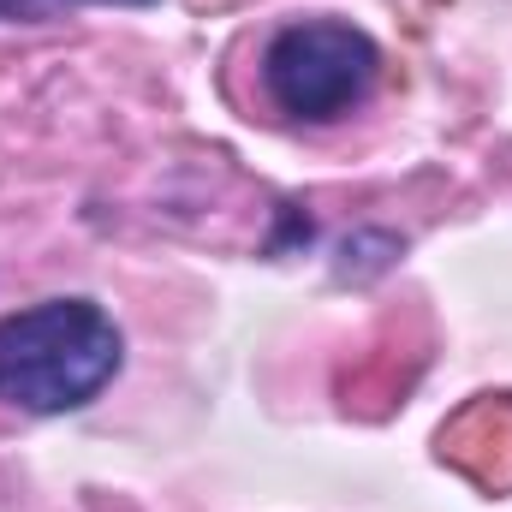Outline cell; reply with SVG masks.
<instances>
[{
  "instance_id": "1",
  "label": "cell",
  "mask_w": 512,
  "mask_h": 512,
  "mask_svg": "<svg viewBox=\"0 0 512 512\" xmlns=\"http://www.w3.org/2000/svg\"><path fill=\"white\" fill-rule=\"evenodd\" d=\"M126 370V334L96 298H42L0 316V405L66 417Z\"/></svg>"
},
{
  "instance_id": "2",
  "label": "cell",
  "mask_w": 512,
  "mask_h": 512,
  "mask_svg": "<svg viewBox=\"0 0 512 512\" xmlns=\"http://www.w3.org/2000/svg\"><path fill=\"white\" fill-rule=\"evenodd\" d=\"M382 48L352 18H292L262 48V90L298 126H334L370 102Z\"/></svg>"
},
{
  "instance_id": "3",
  "label": "cell",
  "mask_w": 512,
  "mask_h": 512,
  "mask_svg": "<svg viewBox=\"0 0 512 512\" xmlns=\"http://www.w3.org/2000/svg\"><path fill=\"white\" fill-rule=\"evenodd\" d=\"M54 6H66V0H0V24H18V18H48Z\"/></svg>"
},
{
  "instance_id": "4",
  "label": "cell",
  "mask_w": 512,
  "mask_h": 512,
  "mask_svg": "<svg viewBox=\"0 0 512 512\" xmlns=\"http://www.w3.org/2000/svg\"><path fill=\"white\" fill-rule=\"evenodd\" d=\"M126 6H149V0H126Z\"/></svg>"
}]
</instances>
